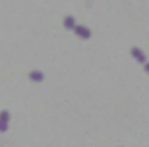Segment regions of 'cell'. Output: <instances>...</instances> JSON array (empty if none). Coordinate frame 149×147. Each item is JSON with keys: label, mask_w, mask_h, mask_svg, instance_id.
Wrapping results in <instances>:
<instances>
[{"label": "cell", "mask_w": 149, "mask_h": 147, "mask_svg": "<svg viewBox=\"0 0 149 147\" xmlns=\"http://www.w3.org/2000/svg\"><path fill=\"white\" fill-rule=\"evenodd\" d=\"M133 56H135L137 60H140V63H144V61H146V56H144L139 49H133Z\"/></svg>", "instance_id": "obj_2"}, {"label": "cell", "mask_w": 149, "mask_h": 147, "mask_svg": "<svg viewBox=\"0 0 149 147\" xmlns=\"http://www.w3.org/2000/svg\"><path fill=\"white\" fill-rule=\"evenodd\" d=\"M76 32H77V35H81V37H84V39H88V37H90V30H88V28H83V26H77V28H76Z\"/></svg>", "instance_id": "obj_1"}, {"label": "cell", "mask_w": 149, "mask_h": 147, "mask_svg": "<svg viewBox=\"0 0 149 147\" xmlns=\"http://www.w3.org/2000/svg\"><path fill=\"white\" fill-rule=\"evenodd\" d=\"M32 79H37V81H40V79H42V76H40L39 72H37V74L33 72V74H32Z\"/></svg>", "instance_id": "obj_4"}, {"label": "cell", "mask_w": 149, "mask_h": 147, "mask_svg": "<svg viewBox=\"0 0 149 147\" xmlns=\"http://www.w3.org/2000/svg\"><path fill=\"white\" fill-rule=\"evenodd\" d=\"M65 26H67V28H72V26H74V19H72V18H67Z\"/></svg>", "instance_id": "obj_3"}]
</instances>
